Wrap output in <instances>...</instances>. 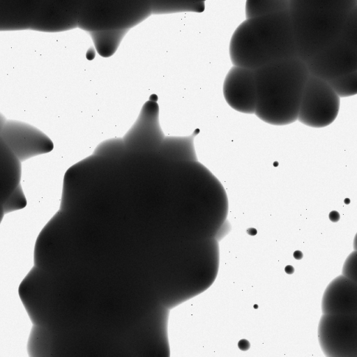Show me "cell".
<instances>
[{"label":"cell","mask_w":357,"mask_h":357,"mask_svg":"<svg viewBox=\"0 0 357 357\" xmlns=\"http://www.w3.org/2000/svg\"><path fill=\"white\" fill-rule=\"evenodd\" d=\"M229 52L233 66L250 70L298 56L289 11L246 18L234 31Z\"/></svg>","instance_id":"obj_1"},{"label":"cell","mask_w":357,"mask_h":357,"mask_svg":"<svg viewBox=\"0 0 357 357\" xmlns=\"http://www.w3.org/2000/svg\"><path fill=\"white\" fill-rule=\"evenodd\" d=\"M257 89L255 114L262 121L286 126L297 121L310 75L298 56L273 61L254 70Z\"/></svg>","instance_id":"obj_2"},{"label":"cell","mask_w":357,"mask_h":357,"mask_svg":"<svg viewBox=\"0 0 357 357\" xmlns=\"http://www.w3.org/2000/svg\"><path fill=\"white\" fill-rule=\"evenodd\" d=\"M357 11V0H289L298 56L306 62L342 32Z\"/></svg>","instance_id":"obj_3"},{"label":"cell","mask_w":357,"mask_h":357,"mask_svg":"<svg viewBox=\"0 0 357 357\" xmlns=\"http://www.w3.org/2000/svg\"><path fill=\"white\" fill-rule=\"evenodd\" d=\"M356 22L357 11L332 43L305 62L310 75L328 82L357 71Z\"/></svg>","instance_id":"obj_4"},{"label":"cell","mask_w":357,"mask_h":357,"mask_svg":"<svg viewBox=\"0 0 357 357\" xmlns=\"http://www.w3.org/2000/svg\"><path fill=\"white\" fill-rule=\"evenodd\" d=\"M340 97L329 84L310 75L302 96L297 120L312 128H324L337 118Z\"/></svg>","instance_id":"obj_5"},{"label":"cell","mask_w":357,"mask_h":357,"mask_svg":"<svg viewBox=\"0 0 357 357\" xmlns=\"http://www.w3.org/2000/svg\"><path fill=\"white\" fill-rule=\"evenodd\" d=\"M318 338L328 357L357 356V313L323 314Z\"/></svg>","instance_id":"obj_6"},{"label":"cell","mask_w":357,"mask_h":357,"mask_svg":"<svg viewBox=\"0 0 357 357\" xmlns=\"http://www.w3.org/2000/svg\"><path fill=\"white\" fill-rule=\"evenodd\" d=\"M0 137L21 162L52 151V141L41 130L24 122L6 120Z\"/></svg>","instance_id":"obj_7"},{"label":"cell","mask_w":357,"mask_h":357,"mask_svg":"<svg viewBox=\"0 0 357 357\" xmlns=\"http://www.w3.org/2000/svg\"><path fill=\"white\" fill-rule=\"evenodd\" d=\"M222 92L232 109L243 114H255L257 89L254 70L233 66L225 78Z\"/></svg>","instance_id":"obj_8"},{"label":"cell","mask_w":357,"mask_h":357,"mask_svg":"<svg viewBox=\"0 0 357 357\" xmlns=\"http://www.w3.org/2000/svg\"><path fill=\"white\" fill-rule=\"evenodd\" d=\"M323 314L357 313V282L344 275L334 278L322 297Z\"/></svg>","instance_id":"obj_9"},{"label":"cell","mask_w":357,"mask_h":357,"mask_svg":"<svg viewBox=\"0 0 357 357\" xmlns=\"http://www.w3.org/2000/svg\"><path fill=\"white\" fill-rule=\"evenodd\" d=\"M22 162L0 137V204L21 185Z\"/></svg>","instance_id":"obj_10"},{"label":"cell","mask_w":357,"mask_h":357,"mask_svg":"<svg viewBox=\"0 0 357 357\" xmlns=\"http://www.w3.org/2000/svg\"><path fill=\"white\" fill-rule=\"evenodd\" d=\"M289 0H246V18L289 11Z\"/></svg>","instance_id":"obj_11"},{"label":"cell","mask_w":357,"mask_h":357,"mask_svg":"<svg viewBox=\"0 0 357 357\" xmlns=\"http://www.w3.org/2000/svg\"><path fill=\"white\" fill-rule=\"evenodd\" d=\"M340 98L357 93V71L340 76L327 82Z\"/></svg>","instance_id":"obj_12"},{"label":"cell","mask_w":357,"mask_h":357,"mask_svg":"<svg viewBox=\"0 0 357 357\" xmlns=\"http://www.w3.org/2000/svg\"><path fill=\"white\" fill-rule=\"evenodd\" d=\"M26 206V199L24 196L22 186L17 190L7 199L3 204L5 214L24 208Z\"/></svg>","instance_id":"obj_13"},{"label":"cell","mask_w":357,"mask_h":357,"mask_svg":"<svg viewBox=\"0 0 357 357\" xmlns=\"http://www.w3.org/2000/svg\"><path fill=\"white\" fill-rule=\"evenodd\" d=\"M342 275L356 282V252L351 253L345 260L342 268Z\"/></svg>","instance_id":"obj_14"},{"label":"cell","mask_w":357,"mask_h":357,"mask_svg":"<svg viewBox=\"0 0 357 357\" xmlns=\"http://www.w3.org/2000/svg\"><path fill=\"white\" fill-rule=\"evenodd\" d=\"M250 344L246 339H241L238 342V347L242 351H247L250 349Z\"/></svg>","instance_id":"obj_15"},{"label":"cell","mask_w":357,"mask_h":357,"mask_svg":"<svg viewBox=\"0 0 357 357\" xmlns=\"http://www.w3.org/2000/svg\"><path fill=\"white\" fill-rule=\"evenodd\" d=\"M329 219L333 222H337L340 219V215L338 214V213L337 211H332L330 214H329Z\"/></svg>","instance_id":"obj_16"},{"label":"cell","mask_w":357,"mask_h":357,"mask_svg":"<svg viewBox=\"0 0 357 357\" xmlns=\"http://www.w3.org/2000/svg\"><path fill=\"white\" fill-rule=\"evenodd\" d=\"M293 256L296 259L300 260L303 258V252L300 250H296L293 253Z\"/></svg>","instance_id":"obj_17"},{"label":"cell","mask_w":357,"mask_h":357,"mask_svg":"<svg viewBox=\"0 0 357 357\" xmlns=\"http://www.w3.org/2000/svg\"><path fill=\"white\" fill-rule=\"evenodd\" d=\"M284 271L287 274H292L294 272V268L291 265H287L284 268Z\"/></svg>","instance_id":"obj_18"},{"label":"cell","mask_w":357,"mask_h":357,"mask_svg":"<svg viewBox=\"0 0 357 357\" xmlns=\"http://www.w3.org/2000/svg\"><path fill=\"white\" fill-rule=\"evenodd\" d=\"M247 233L250 236H255L257 234V231L255 228L250 227L247 229Z\"/></svg>","instance_id":"obj_19"},{"label":"cell","mask_w":357,"mask_h":357,"mask_svg":"<svg viewBox=\"0 0 357 357\" xmlns=\"http://www.w3.org/2000/svg\"><path fill=\"white\" fill-rule=\"evenodd\" d=\"M5 215L3 206L0 204V224L3 218V216Z\"/></svg>","instance_id":"obj_20"},{"label":"cell","mask_w":357,"mask_h":357,"mask_svg":"<svg viewBox=\"0 0 357 357\" xmlns=\"http://www.w3.org/2000/svg\"><path fill=\"white\" fill-rule=\"evenodd\" d=\"M5 121H6V119L0 113V130H1L3 124L4 123Z\"/></svg>","instance_id":"obj_21"},{"label":"cell","mask_w":357,"mask_h":357,"mask_svg":"<svg viewBox=\"0 0 357 357\" xmlns=\"http://www.w3.org/2000/svg\"><path fill=\"white\" fill-rule=\"evenodd\" d=\"M258 307V305H255V308H257Z\"/></svg>","instance_id":"obj_22"}]
</instances>
